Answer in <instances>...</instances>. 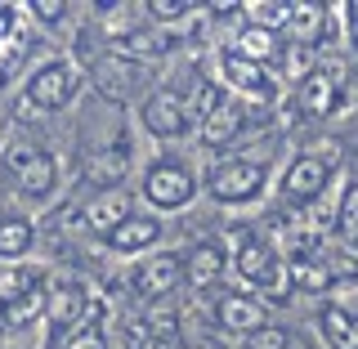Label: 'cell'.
I'll use <instances>...</instances> for the list:
<instances>
[{
  "instance_id": "6da1fadb",
  "label": "cell",
  "mask_w": 358,
  "mask_h": 349,
  "mask_svg": "<svg viewBox=\"0 0 358 349\" xmlns=\"http://www.w3.org/2000/svg\"><path fill=\"white\" fill-rule=\"evenodd\" d=\"M134 197L152 215H184L201 197V171L188 152L179 148H157L139 162V179H134Z\"/></svg>"
},
{
  "instance_id": "7a4b0ae2",
  "label": "cell",
  "mask_w": 358,
  "mask_h": 349,
  "mask_svg": "<svg viewBox=\"0 0 358 349\" xmlns=\"http://www.w3.org/2000/svg\"><path fill=\"white\" fill-rule=\"evenodd\" d=\"M273 184H278V166L268 152H224L201 175V193L220 211H255L273 193Z\"/></svg>"
},
{
  "instance_id": "3957f363",
  "label": "cell",
  "mask_w": 358,
  "mask_h": 349,
  "mask_svg": "<svg viewBox=\"0 0 358 349\" xmlns=\"http://www.w3.org/2000/svg\"><path fill=\"white\" fill-rule=\"evenodd\" d=\"M0 171H5V188L14 193L18 211H50L54 197H59V188H63V166L41 139L5 143Z\"/></svg>"
},
{
  "instance_id": "277c9868",
  "label": "cell",
  "mask_w": 358,
  "mask_h": 349,
  "mask_svg": "<svg viewBox=\"0 0 358 349\" xmlns=\"http://www.w3.org/2000/svg\"><path fill=\"white\" fill-rule=\"evenodd\" d=\"M85 85V67L72 54H45L41 63H31V72H22L18 99L22 112H31V117H63L81 104Z\"/></svg>"
},
{
  "instance_id": "5b68a950",
  "label": "cell",
  "mask_w": 358,
  "mask_h": 349,
  "mask_svg": "<svg viewBox=\"0 0 358 349\" xmlns=\"http://www.w3.org/2000/svg\"><path fill=\"white\" fill-rule=\"evenodd\" d=\"M341 184V143L336 139H313L309 148L291 152L282 175H278V201L287 211H305L318 197H327L331 188Z\"/></svg>"
},
{
  "instance_id": "8992f818",
  "label": "cell",
  "mask_w": 358,
  "mask_h": 349,
  "mask_svg": "<svg viewBox=\"0 0 358 349\" xmlns=\"http://www.w3.org/2000/svg\"><path fill=\"white\" fill-rule=\"evenodd\" d=\"M54 273L36 260L0 269V341H18L22 332L41 327Z\"/></svg>"
},
{
  "instance_id": "52a82bcc",
  "label": "cell",
  "mask_w": 358,
  "mask_h": 349,
  "mask_svg": "<svg viewBox=\"0 0 358 349\" xmlns=\"http://www.w3.org/2000/svg\"><path fill=\"white\" fill-rule=\"evenodd\" d=\"M112 300H103L85 278L63 273L50 283V300H45V318H41V349H59L76 327H85L99 309H108Z\"/></svg>"
},
{
  "instance_id": "ba28073f",
  "label": "cell",
  "mask_w": 358,
  "mask_h": 349,
  "mask_svg": "<svg viewBox=\"0 0 358 349\" xmlns=\"http://www.w3.org/2000/svg\"><path fill=\"white\" fill-rule=\"evenodd\" d=\"M85 59H90L85 81H94V90L108 99V104H117V108L143 104V99H148L152 90L162 85V81H157V67H143V63H134L130 54L108 50V45L90 50Z\"/></svg>"
},
{
  "instance_id": "9c48e42d",
  "label": "cell",
  "mask_w": 358,
  "mask_h": 349,
  "mask_svg": "<svg viewBox=\"0 0 358 349\" xmlns=\"http://www.w3.org/2000/svg\"><path fill=\"white\" fill-rule=\"evenodd\" d=\"M215 81H220V90L246 99V104H260V108L278 104V99L287 94L278 67L246 59V54H238L233 45H220V50H215Z\"/></svg>"
},
{
  "instance_id": "30bf717a",
  "label": "cell",
  "mask_w": 358,
  "mask_h": 349,
  "mask_svg": "<svg viewBox=\"0 0 358 349\" xmlns=\"http://www.w3.org/2000/svg\"><path fill=\"white\" fill-rule=\"evenodd\" d=\"M224 251H229V273L238 278L246 291H260L268 283V273L282 264L278 242L268 238V233H260L255 224H229V233H224Z\"/></svg>"
},
{
  "instance_id": "8fae6325",
  "label": "cell",
  "mask_w": 358,
  "mask_h": 349,
  "mask_svg": "<svg viewBox=\"0 0 358 349\" xmlns=\"http://www.w3.org/2000/svg\"><path fill=\"white\" fill-rule=\"evenodd\" d=\"M121 287H126V300L134 305H166L179 287H184V251H157L134 260L126 273H121Z\"/></svg>"
},
{
  "instance_id": "7c38bea8",
  "label": "cell",
  "mask_w": 358,
  "mask_h": 349,
  "mask_svg": "<svg viewBox=\"0 0 358 349\" xmlns=\"http://www.w3.org/2000/svg\"><path fill=\"white\" fill-rule=\"evenodd\" d=\"M345 108V76L331 63H313L296 85L287 90V117L300 121H331Z\"/></svg>"
},
{
  "instance_id": "4fadbf2b",
  "label": "cell",
  "mask_w": 358,
  "mask_h": 349,
  "mask_svg": "<svg viewBox=\"0 0 358 349\" xmlns=\"http://www.w3.org/2000/svg\"><path fill=\"white\" fill-rule=\"evenodd\" d=\"M139 130L148 134L157 148H179L184 139H197V121L188 117V108L175 99V90L166 81L139 104Z\"/></svg>"
},
{
  "instance_id": "5bb4252c",
  "label": "cell",
  "mask_w": 358,
  "mask_h": 349,
  "mask_svg": "<svg viewBox=\"0 0 358 349\" xmlns=\"http://www.w3.org/2000/svg\"><path fill=\"white\" fill-rule=\"evenodd\" d=\"M210 327L220 336L242 341V336L268 327V305L246 287H224V291H215V305H210Z\"/></svg>"
},
{
  "instance_id": "9a60e30c",
  "label": "cell",
  "mask_w": 358,
  "mask_h": 349,
  "mask_svg": "<svg viewBox=\"0 0 358 349\" xmlns=\"http://www.w3.org/2000/svg\"><path fill=\"white\" fill-rule=\"evenodd\" d=\"M162 242H166V220L139 206L134 215L121 220V224H117V229H112L99 246H103L108 255H117V260H130V264H134V260H143V255L166 251Z\"/></svg>"
},
{
  "instance_id": "2e32d148",
  "label": "cell",
  "mask_w": 358,
  "mask_h": 349,
  "mask_svg": "<svg viewBox=\"0 0 358 349\" xmlns=\"http://www.w3.org/2000/svg\"><path fill=\"white\" fill-rule=\"evenodd\" d=\"M251 117H255V104H246V99L220 90V99L210 104V112L201 117V126H197V143H201V148H210V152H229L233 143L246 134Z\"/></svg>"
},
{
  "instance_id": "e0dca14e",
  "label": "cell",
  "mask_w": 358,
  "mask_h": 349,
  "mask_svg": "<svg viewBox=\"0 0 358 349\" xmlns=\"http://www.w3.org/2000/svg\"><path fill=\"white\" fill-rule=\"evenodd\" d=\"M130 171H134V148H130L126 139H112V143H103V148H94L81 162V188H85V197L126 188Z\"/></svg>"
},
{
  "instance_id": "ac0fdd59",
  "label": "cell",
  "mask_w": 358,
  "mask_h": 349,
  "mask_svg": "<svg viewBox=\"0 0 358 349\" xmlns=\"http://www.w3.org/2000/svg\"><path fill=\"white\" fill-rule=\"evenodd\" d=\"M224 278H229V251H224V238H201L184 251V287H193L197 296H215L224 291Z\"/></svg>"
},
{
  "instance_id": "d6986e66",
  "label": "cell",
  "mask_w": 358,
  "mask_h": 349,
  "mask_svg": "<svg viewBox=\"0 0 358 349\" xmlns=\"http://www.w3.org/2000/svg\"><path fill=\"white\" fill-rule=\"evenodd\" d=\"M36 242H41V220L31 211H18V206L0 211V264L5 269L27 264L36 255Z\"/></svg>"
},
{
  "instance_id": "ffe728a7",
  "label": "cell",
  "mask_w": 358,
  "mask_h": 349,
  "mask_svg": "<svg viewBox=\"0 0 358 349\" xmlns=\"http://www.w3.org/2000/svg\"><path fill=\"white\" fill-rule=\"evenodd\" d=\"M134 193L130 188H117V193H94V197H81V224H85V233L94 242H103L112 229H117L126 215H134Z\"/></svg>"
},
{
  "instance_id": "44dd1931",
  "label": "cell",
  "mask_w": 358,
  "mask_h": 349,
  "mask_svg": "<svg viewBox=\"0 0 358 349\" xmlns=\"http://www.w3.org/2000/svg\"><path fill=\"white\" fill-rule=\"evenodd\" d=\"M233 50L246 54V59H255V63H268V67H278L282 63V31H273V27H264V22H255V18H242L238 22V31H233ZM282 72V67H278Z\"/></svg>"
},
{
  "instance_id": "7402d4cb",
  "label": "cell",
  "mask_w": 358,
  "mask_h": 349,
  "mask_svg": "<svg viewBox=\"0 0 358 349\" xmlns=\"http://www.w3.org/2000/svg\"><path fill=\"white\" fill-rule=\"evenodd\" d=\"M350 327H354V309L341 305V300H322V305L313 309V336H318L322 349H345Z\"/></svg>"
},
{
  "instance_id": "603a6c76",
  "label": "cell",
  "mask_w": 358,
  "mask_h": 349,
  "mask_svg": "<svg viewBox=\"0 0 358 349\" xmlns=\"http://www.w3.org/2000/svg\"><path fill=\"white\" fill-rule=\"evenodd\" d=\"M27 22H36L41 31H50V36H67V31H76L81 27V9L76 5H67V0H27Z\"/></svg>"
},
{
  "instance_id": "cb8c5ba5",
  "label": "cell",
  "mask_w": 358,
  "mask_h": 349,
  "mask_svg": "<svg viewBox=\"0 0 358 349\" xmlns=\"http://www.w3.org/2000/svg\"><path fill=\"white\" fill-rule=\"evenodd\" d=\"M201 9H206V5H197V0H143V18H148L152 27H162V31L193 22Z\"/></svg>"
},
{
  "instance_id": "d4e9b609",
  "label": "cell",
  "mask_w": 358,
  "mask_h": 349,
  "mask_svg": "<svg viewBox=\"0 0 358 349\" xmlns=\"http://www.w3.org/2000/svg\"><path fill=\"white\" fill-rule=\"evenodd\" d=\"M59 349H112V305L99 309L85 327H76Z\"/></svg>"
},
{
  "instance_id": "484cf974",
  "label": "cell",
  "mask_w": 358,
  "mask_h": 349,
  "mask_svg": "<svg viewBox=\"0 0 358 349\" xmlns=\"http://www.w3.org/2000/svg\"><path fill=\"white\" fill-rule=\"evenodd\" d=\"M336 242L358 251V184L345 179V193H341V215H336Z\"/></svg>"
},
{
  "instance_id": "4316f807",
  "label": "cell",
  "mask_w": 358,
  "mask_h": 349,
  "mask_svg": "<svg viewBox=\"0 0 358 349\" xmlns=\"http://www.w3.org/2000/svg\"><path fill=\"white\" fill-rule=\"evenodd\" d=\"M238 349H291V327H282V322H268V327L242 336Z\"/></svg>"
},
{
  "instance_id": "83f0119b",
  "label": "cell",
  "mask_w": 358,
  "mask_h": 349,
  "mask_svg": "<svg viewBox=\"0 0 358 349\" xmlns=\"http://www.w3.org/2000/svg\"><path fill=\"white\" fill-rule=\"evenodd\" d=\"M341 22H345V36H350V45L358 50V0L341 5Z\"/></svg>"
},
{
  "instance_id": "f1b7e54d",
  "label": "cell",
  "mask_w": 358,
  "mask_h": 349,
  "mask_svg": "<svg viewBox=\"0 0 358 349\" xmlns=\"http://www.w3.org/2000/svg\"><path fill=\"white\" fill-rule=\"evenodd\" d=\"M139 349H184V345H179V336H157V332H152Z\"/></svg>"
},
{
  "instance_id": "f546056e",
  "label": "cell",
  "mask_w": 358,
  "mask_h": 349,
  "mask_svg": "<svg viewBox=\"0 0 358 349\" xmlns=\"http://www.w3.org/2000/svg\"><path fill=\"white\" fill-rule=\"evenodd\" d=\"M291 349H322V345H318V341H309V332L291 327Z\"/></svg>"
},
{
  "instance_id": "4dcf8cb0",
  "label": "cell",
  "mask_w": 358,
  "mask_h": 349,
  "mask_svg": "<svg viewBox=\"0 0 358 349\" xmlns=\"http://www.w3.org/2000/svg\"><path fill=\"white\" fill-rule=\"evenodd\" d=\"M345 349H358V313H354V327H350V341H345Z\"/></svg>"
},
{
  "instance_id": "1f68e13d",
  "label": "cell",
  "mask_w": 358,
  "mask_h": 349,
  "mask_svg": "<svg viewBox=\"0 0 358 349\" xmlns=\"http://www.w3.org/2000/svg\"><path fill=\"white\" fill-rule=\"evenodd\" d=\"M9 85H14V76H9V72H5V67H0V94H5V90H9Z\"/></svg>"
},
{
  "instance_id": "d6a6232c",
  "label": "cell",
  "mask_w": 358,
  "mask_h": 349,
  "mask_svg": "<svg viewBox=\"0 0 358 349\" xmlns=\"http://www.w3.org/2000/svg\"><path fill=\"white\" fill-rule=\"evenodd\" d=\"M0 143H5V121H0Z\"/></svg>"
},
{
  "instance_id": "836d02e7",
  "label": "cell",
  "mask_w": 358,
  "mask_h": 349,
  "mask_svg": "<svg viewBox=\"0 0 358 349\" xmlns=\"http://www.w3.org/2000/svg\"><path fill=\"white\" fill-rule=\"evenodd\" d=\"M5 349H18V345H5Z\"/></svg>"
}]
</instances>
